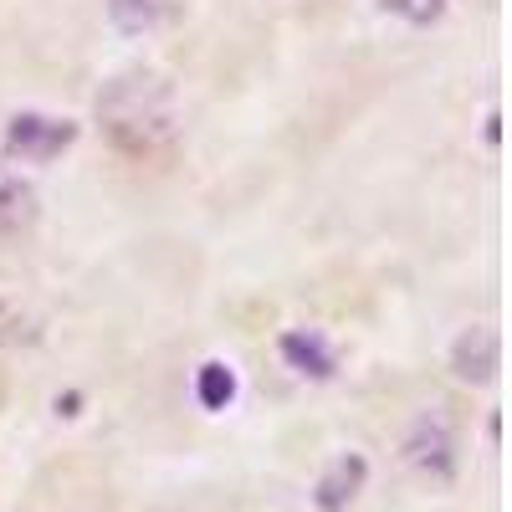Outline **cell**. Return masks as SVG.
Returning a JSON list of instances; mask_svg holds the SVG:
<instances>
[{
  "label": "cell",
  "mask_w": 512,
  "mask_h": 512,
  "mask_svg": "<svg viewBox=\"0 0 512 512\" xmlns=\"http://www.w3.org/2000/svg\"><path fill=\"white\" fill-rule=\"evenodd\" d=\"M72 139H77V123H67V118H47V113H16V118L6 123V154L31 159V164L57 159Z\"/></svg>",
  "instance_id": "2"
},
{
  "label": "cell",
  "mask_w": 512,
  "mask_h": 512,
  "mask_svg": "<svg viewBox=\"0 0 512 512\" xmlns=\"http://www.w3.org/2000/svg\"><path fill=\"white\" fill-rule=\"evenodd\" d=\"M451 446H456V441H451V420L431 410V415L415 420V431H410V441H405V456H410L415 472L446 482V477H451Z\"/></svg>",
  "instance_id": "3"
},
{
  "label": "cell",
  "mask_w": 512,
  "mask_h": 512,
  "mask_svg": "<svg viewBox=\"0 0 512 512\" xmlns=\"http://www.w3.org/2000/svg\"><path fill=\"white\" fill-rule=\"evenodd\" d=\"M364 477H369V466H364V456H359V451L338 456V461L328 466V472H323V482H318V507H323V512L349 507V502H354V492L364 487Z\"/></svg>",
  "instance_id": "5"
},
{
  "label": "cell",
  "mask_w": 512,
  "mask_h": 512,
  "mask_svg": "<svg viewBox=\"0 0 512 512\" xmlns=\"http://www.w3.org/2000/svg\"><path fill=\"white\" fill-rule=\"evenodd\" d=\"M31 221H36V190L11 169H0V231H26Z\"/></svg>",
  "instance_id": "7"
},
{
  "label": "cell",
  "mask_w": 512,
  "mask_h": 512,
  "mask_svg": "<svg viewBox=\"0 0 512 512\" xmlns=\"http://www.w3.org/2000/svg\"><path fill=\"white\" fill-rule=\"evenodd\" d=\"M108 6H113V21H118L123 31H144V26H154V16H159L154 0H108Z\"/></svg>",
  "instance_id": "9"
},
{
  "label": "cell",
  "mask_w": 512,
  "mask_h": 512,
  "mask_svg": "<svg viewBox=\"0 0 512 512\" xmlns=\"http://www.w3.org/2000/svg\"><path fill=\"white\" fill-rule=\"evenodd\" d=\"M195 395H200L205 410H226V405L236 400V374H231V364H221V359L200 364V374H195Z\"/></svg>",
  "instance_id": "8"
},
{
  "label": "cell",
  "mask_w": 512,
  "mask_h": 512,
  "mask_svg": "<svg viewBox=\"0 0 512 512\" xmlns=\"http://www.w3.org/2000/svg\"><path fill=\"white\" fill-rule=\"evenodd\" d=\"M497 359H502V344H497V328H487V323L466 328L451 344V369L472 384H487L497 374Z\"/></svg>",
  "instance_id": "4"
},
{
  "label": "cell",
  "mask_w": 512,
  "mask_h": 512,
  "mask_svg": "<svg viewBox=\"0 0 512 512\" xmlns=\"http://www.w3.org/2000/svg\"><path fill=\"white\" fill-rule=\"evenodd\" d=\"M282 359L297 369V374H313V379H328L333 374V354L318 333H303V328H292L282 333Z\"/></svg>",
  "instance_id": "6"
},
{
  "label": "cell",
  "mask_w": 512,
  "mask_h": 512,
  "mask_svg": "<svg viewBox=\"0 0 512 512\" xmlns=\"http://www.w3.org/2000/svg\"><path fill=\"white\" fill-rule=\"evenodd\" d=\"M98 123L103 134L134 159H149L175 139V98L164 77L154 72H123L98 93Z\"/></svg>",
  "instance_id": "1"
}]
</instances>
